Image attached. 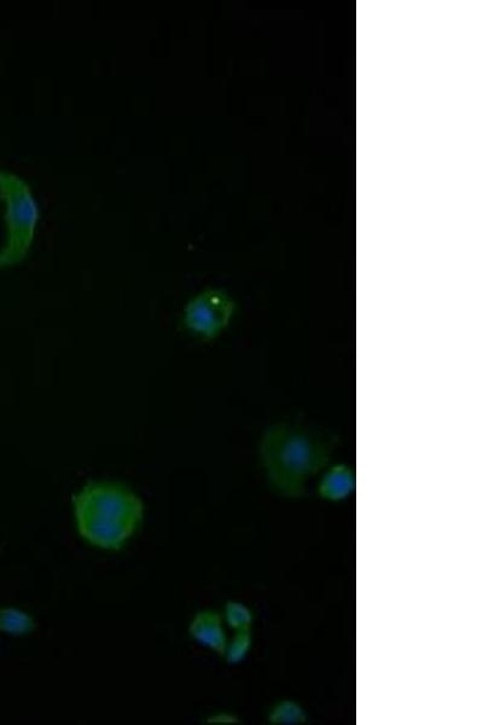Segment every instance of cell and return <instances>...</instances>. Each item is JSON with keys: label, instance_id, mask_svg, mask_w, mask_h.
<instances>
[{"label": "cell", "instance_id": "5", "mask_svg": "<svg viewBox=\"0 0 483 725\" xmlns=\"http://www.w3.org/2000/svg\"><path fill=\"white\" fill-rule=\"evenodd\" d=\"M189 634L194 641L203 647L224 657L228 647V635L224 628L223 618L212 609H205L195 614L189 626Z\"/></svg>", "mask_w": 483, "mask_h": 725}, {"label": "cell", "instance_id": "1", "mask_svg": "<svg viewBox=\"0 0 483 725\" xmlns=\"http://www.w3.org/2000/svg\"><path fill=\"white\" fill-rule=\"evenodd\" d=\"M79 536L93 548L119 551L144 520V503L131 487L118 481H91L72 500Z\"/></svg>", "mask_w": 483, "mask_h": 725}, {"label": "cell", "instance_id": "4", "mask_svg": "<svg viewBox=\"0 0 483 725\" xmlns=\"http://www.w3.org/2000/svg\"><path fill=\"white\" fill-rule=\"evenodd\" d=\"M236 312L234 299L224 290L206 289L186 303L183 324L192 334L211 340L229 327Z\"/></svg>", "mask_w": 483, "mask_h": 725}, {"label": "cell", "instance_id": "11", "mask_svg": "<svg viewBox=\"0 0 483 725\" xmlns=\"http://www.w3.org/2000/svg\"><path fill=\"white\" fill-rule=\"evenodd\" d=\"M237 719L234 716L228 715V713H218V715H215L211 718H208L209 723H217V724H228V723H235Z\"/></svg>", "mask_w": 483, "mask_h": 725}, {"label": "cell", "instance_id": "3", "mask_svg": "<svg viewBox=\"0 0 483 725\" xmlns=\"http://www.w3.org/2000/svg\"><path fill=\"white\" fill-rule=\"evenodd\" d=\"M0 201L4 206L5 242L0 248V270L27 258L36 239L40 210L25 179L0 170Z\"/></svg>", "mask_w": 483, "mask_h": 725}, {"label": "cell", "instance_id": "9", "mask_svg": "<svg viewBox=\"0 0 483 725\" xmlns=\"http://www.w3.org/2000/svg\"><path fill=\"white\" fill-rule=\"evenodd\" d=\"M252 643L253 636L250 629L236 631L235 636L228 642L224 658L229 664H240L241 661L247 658L250 648H252Z\"/></svg>", "mask_w": 483, "mask_h": 725}, {"label": "cell", "instance_id": "8", "mask_svg": "<svg viewBox=\"0 0 483 725\" xmlns=\"http://www.w3.org/2000/svg\"><path fill=\"white\" fill-rule=\"evenodd\" d=\"M307 719L304 709L293 700H282L272 707L269 722L272 724L294 725L305 723Z\"/></svg>", "mask_w": 483, "mask_h": 725}, {"label": "cell", "instance_id": "7", "mask_svg": "<svg viewBox=\"0 0 483 725\" xmlns=\"http://www.w3.org/2000/svg\"><path fill=\"white\" fill-rule=\"evenodd\" d=\"M36 620L23 609L0 608V632L9 636H26L36 630Z\"/></svg>", "mask_w": 483, "mask_h": 725}, {"label": "cell", "instance_id": "6", "mask_svg": "<svg viewBox=\"0 0 483 725\" xmlns=\"http://www.w3.org/2000/svg\"><path fill=\"white\" fill-rule=\"evenodd\" d=\"M356 477L348 466H334L328 469L318 485V495L330 502H340L352 495Z\"/></svg>", "mask_w": 483, "mask_h": 725}, {"label": "cell", "instance_id": "2", "mask_svg": "<svg viewBox=\"0 0 483 725\" xmlns=\"http://www.w3.org/2000/svg\"><path fill=\"white\" fill-rule=\"evenodd\" d=\"M333 451V440L318 429L282 423L264 435L260 455L271 489L298 498L305 495L307 481L328 466Z\"/></svg>", "mask_w": 483, "mask_h": 725}, {"label": "cell", "instance_id": "10", "mask_svg": "<svg viewBox=\"0 0 483 725\" xmlns=\"http://www.w3.org/2000/svg\"><path fill=\"white\" fill-rule=\"evenodd\" d=\"M224 616L226 623L235 631L250 629L254 622L252 609L238 601L226 603Z\"/></svg>", "mask_w": 483, "mask_h": 725}]
</instances>
